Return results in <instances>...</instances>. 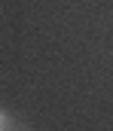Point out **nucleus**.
<instances>
[{
	"mask_svg": "<svg viewBox=\"0 0 113 131\" xmlns=\"http://www.w3.org/2000/svg\"><path fill=\"white\" fill-rule=\"evenodd\" d=\"M0 131H12V119H9V113H3V110H0Z\"/></svg>",
	"mask_w": 113,
	"mask_h": 131,
	"instance_id": "1",
	"label": "nucleus"
}]
</instances>
